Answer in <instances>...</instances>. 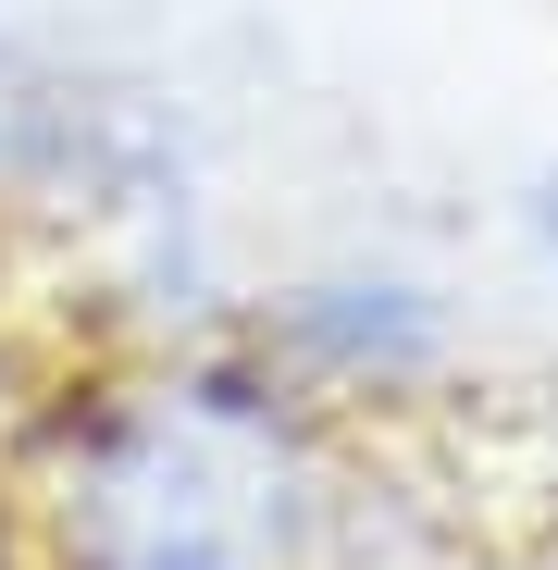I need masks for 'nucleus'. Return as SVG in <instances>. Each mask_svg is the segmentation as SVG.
Wrapping results in <instances>:
<instances>
[{
	"mask_svg": "<svg viewBox=\"0 0 558 570\" xmlns=\"http://www.w3.org/2000/svg\"><path fill=\"white\" fill-rule=\"evenodd\" d=\"M38 509L62 570H298L323 459L273 360H174L62 422Z\"/></svg>",
	"mask_w": 558,
	"mask_h": 570,
	"instance_id": "1",
	"label": "nucleus"
},
{
	"mask_svg": "<svg viewBox=\"0 0 558 570\" xmlns=\"http://www.w3.org/2000/svg\"><path fill=\"white\" fill-rule=\"evenodd\" d=\"M0 570H13V533H0Z\"/></svg>",
	"mask_w": 558,
	"mask_h": 570,
	"instance_id": "3",
	"label": "nucleus"
},
{
	"mask_svg": "<svg viewBox=\"0 0 558 570\" xmlns=\"http://www.w3.org/2000/svg\"><path fill=\"white\" fill-rule=\"evenodd\" d=\"M261 360L286 385H335V397H398V385H434L459 360V311L434 298L422 273H311L261 311Z\"/></svg>",
	"mask_w": 558,
	"mask_h": 570,
	"instance_id": "2",
	"label": "nucleus"
}]
</instances>
